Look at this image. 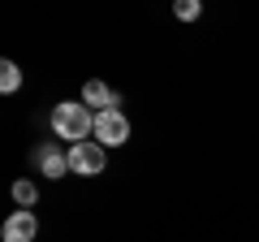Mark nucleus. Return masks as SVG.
Masks as SVG:
<instances>
[{
  "mask_svg": "<svg viewBox=\"0 0 259 242\" xmlns=\"http://www.w3.org/2000/svg\"><path fill=\"white\" fill-rule=\"evenodd\" d=\"M95 143H100V147H121V143H130V121L121 117V108L95 112Z\"/></svg>",
  "mask_w": 259,
  "mask_h": 242,
  "instance_id": "f03ea898",
  "label": "nucleus"
},
{
  "mask_svg": "<svg viewBox=\"0 0 259 242\" xmlns=\"http://www.w3.org/2000/svg\"><path fill=\"white\" fill-rule=\"evenodd\" d=\"M82 104H95L100 112H112L121 104V95L112 91V87H104V83H87L82 87Z\"/></svg>",
  "mask_w": 259,
  "mask_h": 242,
  "instance_id": "423d86ee",
  "label": "nucleus"
},
{
  "mask_svg": "<svg viewBox=\"0 0 259 242\" xmlns=\"http://www.w3.org/2000/svg\"><path fill=\"white\" fill-rule=\"evenodd\" d=\"M199 13H203V5H199V0H177V18H182V22H194Z\"/></svg>",
  "mask_w": 259,
  "mask_h": 242,
  "instance_id": "1a4fd4ad",
  "label": "nucleus"
},
{
  "mask_svg": "<svg viewBox=\"0 0 259 242\" xmlns=\"http://www.w3.org/2000/svg\"><path fill=\"white\" fill-rule=\"evenodd\" d=\"M69 156V173H78V177H95V173H104V147L100 143H74V147L65 151Z\"/></svg>",
  "mask_w": 259,
  "mask_h": 242,
  "instance_id": "7ed1b4c3",
  "label": "nucleus"
},
{
  "mask_svg": "<svg viewBox=\"0 0 259 242\" xmlns=\"http://www.w3.org/2000/svg\"><path fill=\"white\" fill-rule=\"evenodd\" d=\"M52 130L56 139H69V143H87L95 134V112L87 104H74V100H61L52 112Z\"/></svg>",
  "mask_w": 259,
  "mask_h": 242,
  "instance_id": "f257e3e1",
  "label": "nucleus"
},
{
  "mask_svg": "<svg viewBox=\"0 0 259 242\" xmlns=\"http://www.w3.org/2000/svg\"><path fill=\"white\" fill-rule=\"evenodd\" d=\"M18 87H22V69L13 65V61H5V65H0V91H5V95H13Z\"/></svg>",
  "mask_w": 259,
  "mask_h": 242,
  "instance_id": "0eeeda50",
  "label": "nucleus"
},
{
  "mask_svg": "<svg viewBox=\"0 0 259 242\" xmlns=\"http://www.w3.org/2000/svg\"><path fill=\"white\" fill-rule=\"evenodd\" d=\"M35 233H39V221H35V212L18 208V212H13L9 221H5L0 238H5V242H35Z\"/></svg>",
  "mask_w": 259,
  "mask_h": 242,
  "instance_id": "20e7f679",
  "label": "nucleus"
},
{
  "mask_svg": "<svg viewBox=\"0 0 259 242\" xmlns=\"http://www.w3.org/2000/svg\"><path fill=\"white\" fill-rule=\"evenodd\" d=\"M13 199H18V204H22V208H26V212H30V204H35V199H39L35 182H18V186H13Z\"/></svg>",
  "mask_w": 259,
  "mask_h": 242,
  "instance_id": "6e6552de",
  "label": "nucleus"
},
{
  "mask_svg": "<svg viewBox=\"0 0 259 242\" xmlns=\"http://www.w3.org/2000/svg\"><path fill=\"white\" fill-rule=\"evenodd\" d=\"M35 160H39V173L44 177H65L69 173V156H61L56 143H44V147L35 151Z\"/></svg>",
  "mask_w": 259,
  "mask_h": 242,
  "instance_id": "39448f33",
  "label": "nucleus"
}]
</instances>
